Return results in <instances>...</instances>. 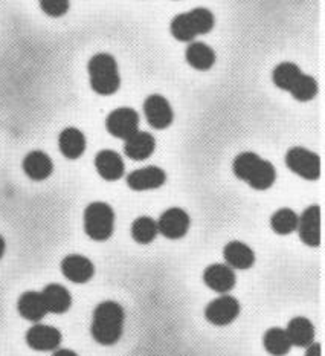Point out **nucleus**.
Segmentation results:
<instances>
[{
  "instance_id": "1",
  "label": "nucleus",
  "mask_w": 325,
  "mask_h": 356,
  "mask_svg": "<svg viewBox=\"0 0 325 356\" xmlns=\"http://www.w3.org/2000/svg\"><path fill=\"white\" fill-rule=\"evenodd\" d=\"M124 309L116 301H103L92 315L90 334L98 344L112 346L118 343L124 330Z\"/></svg>"
},
{
  "instance_id": "2",
  "label": "nucleus",
  "mask_w": 325,
  "mask_h": 356,
  "mask_svg": "<svg viewBox=\"0 0 325 356\" xmlns=\"http://www.w3.org/2000/svg\"><path fill=\"white\" fill-rule=\"evenodd\" d=\"M234 175L253 190H269L276 181L272 162L262 159L257 153L244 152L234 159Z\"/></svg>"
},
{
  "instance_id": "3",
  "label": "nucleus",
  "mask_w": 325,
  "mask_h": 356,
  "mask_svg": "<svg viewBox=\"0 0 325 356\" xmlns=\"http://www.w3.org/2000/svg\"><path fill=\"white\" fill-rule=\"evenodd\" d=\"M90 88L99 95H113L121 86L118 63L110 54H97L88 65Z\"/></svg>"
},
{
  "instance_id": "4",
  "label": "nucleus",
  "mask_w": 325,
  "mask_h": 356,
  "mask_svg": "<svg viewBox=\"0 0 325 356\" xmlns=\"http://www.w3.org/2000/svg\"><path fill=\"white\" fill-rule=\"evenodd\" d=\"M214 14L206 8H194L188 13L177 14L172 20L169 31L179 42H192L197 35L211 33L214 28Z\"/></svg>"
},
{
  "instance_id": "5",
  "label": "nucleus",
  "mask_w": 325,
  "mask_h": 356,
  "mask_svg": "<svg viewBox=\"0 0 325 356\" xmlns=\"http://www.w3.org/2000/svg\"><path fill=\"white\" fill-rule=\"evenodd\" d=\"M115 229V211L106 202H92L84 211V231L97 242L110 238Z\"/></svg>"
},
{
  "instance_id": "6",
  "label": "nucleus",
  "mask_w": 325,
  "mask_h": 356,
  "mask_svg": "<svg viewBox=\"0 0 325 356\" xmlns=\"http://www.w3.org/2000/svg\"><path fill=\"white\" fill-rule=\"evenodd\" d=\"M285 165L306 181H316L321 176V158L304 147H292L285 153Z\"/></svg>"
},
{
  "instance_id": "7",
  "label": "nucleus",
  "mask_w": 325,
  "mask_h": 356,
  "mask_svg": "<svg viewBox=\"0 0 325 356\" xmlns=\"http://www.w3.org/2000/svg\"><path fill=\"white\" fill-rule=\"evenodd\" d=\"M108 134L119 139H128L139 131V113L131 107H119L108 113L106 120Z\"/></svg>"
},
{
  "instance_id": "8",
  "label": "nucleus",
  "mask_w": 325,
  "mask_h": 356,
  "mask_svg": "<svg viewBox=\"0 0 325 356\" xmlns=\"http://www.w3.org/2000/svg\"><path fill=\"white\" fill-rule=\"evenodd\" d=\"M144 115L150 127L156 130H164L172 126L174 120V112L172 104L165 97L159 94L150 95L144 103Z\"/></svg>"
},
{
  "instance_id": "9",
  "label": "nucleus",
  "mask_w": 325,
  "mask_h": 356,
  "mask_svg": "<svg viewBox=\"0 0 325 356\" xmlns=\"http://www.w3.org/2000/svg\"><path fill=\"white\" fill-rule=\"evenodd\" d=\"M240 311H242V307H240L238 301L228 293H223L222 297L212 300L206 306L205 316L214 326H228L232 321H235Z\"/></svg>"
},
{
  "instance_id": "10",
  "label": "nucleus",
  "mask_w": 325,
  "mask_h": 356,
  "mask_svg": "<svg viewBox=\"0 0 325 356\" xmlns=\"http://www.w3.org/2000/svg\"><path fill=\"white\" fill-rule=\"evenodd\" d=\"M158 222V231L159 233L172 240L182 238L188 233L191 219L188 213L182 210V208H168L167 211L160 214Z\"/></svg>"
},
{
  "instance_id": "11",
  "label": "nucleus",
  "mask_w": 325,
  "mask_h": 356,
  "mask_svg": "<svg viewBox=\"0 0 325 356\" xmlns=\"http://www.w3.org/2000/svg\"><path fill=\"white\" fill-rule=\"evenodd\" d=\"M26 343L37 352H51L57 350L61 344V332L48 324L35 323L33 327L26 332Z\"/></svg>"
},
{
  "instance_id": "12",
  "label": "nucleus",
  "mask_w": 325,
  "mask_h": 356,
  "mask_svg": "<svg viewBox=\"0 0 325 356\" xmlns=\"http://www.w3.org/2000/svg\"><path fill=\"white\" fill-rule=\"evenodd\" d=\"M167 181V173L160 167L147 165L138 168L127 176V185L135 191L158 190Z\"/></svg>"
},
{
  "instance_id": "13",
  "label": "nucleus",
  "mask_w": 325,
  "mask_h": 356,
  "mask_svg": "<svg viewBox=\"0 0 325 356\" xmlns=\"http://www.w3.org/2000/svg\"><path fill=\"white\" fill-rule=\"evenodd\" d=\"M299 238L308 246L316 248L321 243V208L319 205H312L301 214L298 220Z\"/></svg>"
},
{
  "instance_id": "14",
  "label": "nucleus",
  "mask_w": 325,
  "mask_h": 356,
  "mask_svg": "<svg viewBox=\"0 0 325 356\" xmlns=\"http://www.w3.org/2000/svg\"><path fill=\"white\" fill-rule=\"evenodd\" d=\"M235 273L226 263H214L203 270V282L208 288L219 293H228L235 286Z\"/></svg>"
},
{
  "instance_id": "15",
  "label": "nucleus",
  "mask_w": 325,
  "mask_h": 356,
  "mask_svg": "<svg viewBox=\"0 0 325 356\" xmlns=\"http://www.w3.org/2000/svg\"><path fill=\"white\" fill-rule=\"evenodd\" d=\"M61 273L72 283H88L95 274V266L88 257L80 254H71L61 261Z\"/></svg>"
},
{
  "instance_id": "16",
  "label": "nucleus",
  "mask_w": 325,
  "mask_h": 356,
  "mask_svg": "<svg viewBox=\"0 0 325 356\" xmlns=\"http://www.w3.org/2000/svg\"><path fill=\"white\" fill-rule=\"evenodd\" d=\"M23 172L33 181H44L53 172V162L48 153L42 150L29 152L23 159Z\"/></svg>"
},
{
  "instance_id": "17",
  "label": "nucleus",
  "mask_w": 325,
  "mask_h": 356,
  "mask_svg": "<svg viewBox=\"0 0 325 356\" xmlns=\"http://www.w3.org/2000/svg\"><path fill=\"white\" fill-rule=\"evenodd\" d=\"M95 168L98 175L106 181H118L124 175V161L119 153L113 150H101L95 156Z\"/></svg>"
},
{
  "instance_id": "18",
  "label": "nucleus",
  "mask_w": 325,
  "mask_h": 356,
  "mask_svg": "<svg viewBox=\"0 0 325 356\" xmlns=\"http://www.w3.org/2000/svg\"><path fill=\"white\" fill-rule=\"evenodd\" d=\"M154 150H156V139L149 131H136L124 144V152L133 161L149 159Z\"/></svg>"
},
{
  "instance_id": "19",
  "label": "nucleus",
  "mask_w": 325,
  "mask_h": 356,
  "mask_svg": "<svg viewBox=\"0 0 325 356\" xmlns=\"http://www.w3.org/2000/svg\"><path fill=\"white\" fill-rule=\"evenodd\" d=\"M223 259L232 269H249L255 263V254L249 245L243 242H229L223 250Z\"/></svg>"
},
{
  "instance_id": "20",
  "label": "nucleus",
  "mask_w": 325,
  "mask_h": 356,
  "mask_svg": "<svg viewBox=\"0 0 325 356\" xmlns=\"http://www.w3.org/2000/svg\"><path fill=\"white\" fill-rule=\"evenodd\" d=\"M42 297L48 314H65L72 306V296L65 286L51 283L42 291Z\"/></svg>"
},
{
  "instance_id": "21",
  "label": "nucleus",
  "mask_w": 325,
  "mask_h": 356,
  "mask_svg": "<svg viewBox=\"0 0 325 356\" xmlns=\"http://www.w3.org/2000/svg\"><path fill=\"white\" fill-rule=\"evenodd\" d=\"M17 311L23 318L28 321H33V323L42 321L46 316V314H48V309L44 306L42 292L28 291L25 293H22L17 301Z\"/></svg>"
},
{
  "instance_id": "22",
  "label": "nucleus",
  "mask_w": 325,
  "mask_h": 356,
  "mask_svg": "<svg viewBox=\"0 0 325 356\" xmlns=\"http://www.w3.org/2000/svg\"><path fill=\"white\" fill-rule=\"evenodd\" d=\"M60 152L67 159H78L86 152V136L81 130L67 127L58 136Z\"/></svg>"
},
{
  "instance_id": "23",
  "label": "nucleus",
  "mask_w": 325,
  "mask_h": 356,
  "mask_svg": "<svg viewBox=\"0 0 325 356\" xmlns=\"http://www.w3.org/2000/svg\"><path fill=\"white\" fill-rule=\"evenodd\" d=\"M292 346L295 347H308L313 344L315 327L312 321L306 316H297L289 321L288 327L284 329Z\"/></svg>"
},
{
  "instance_id": "24",
  "label": "nucleus",
  "mask_w": 325,
  "mask_h": 356,
  "mask_svg": "<svg viewBox=\"0 0 325 356\" xmlns=\"http://www.w3.org/2000/svg\"><path fill=\"white\" fill-rule=\"evenodd\" d=\"M185 58H187L188 65L197 71H208L215 63V52L211 46L203 42H191L187 52H185Z\"/></svg>"
},
{
  "instance_id": "25",
  "label": "nucleus",
  "mask_w": 325,
  "mask_h": 356,
  "mask_svg": "<svg viewBox=\"0 0 325 356\" xmlns=\"http://www.w3.org/2000/svg\"><path fill=\"white\" fill-rule=\"evenodd\" d=\"M262 344H265V349L267 350V353L272 356H284L292 349L288 334H285V330L281 327L269 329L265 334V338H262Z\"/></svg>"
},
{
  "instance_id": "26",
  "label": "nucleus",
  "mask_w": 325,
  "mask_h": 356,
  "mask_svg": "<svg viewBox=\"0 0 325 356\" xmlns=\"http://www.w3.org/2000/svg\"><path fill=\"white\" fill-rule=\"evenodd\" d=\"M298 220L299 216L295 211L290 210V208H281V210L275 211L272 218H270V227H272L276 234L288 236L292 234L293 231H297Z\"/></svg>"
},
{
  "instance_id": "27",
  "label": "nucleus",
  "mask_w": 325,
  "mask_h": 356,
  "mask_svg": "<svg viewBox=\"0 0 325 356\" xmlns=\"http://www.w3.org/2000/svg\"><path fill=\"white\" fill-rule=\"evenodd\" d=\"M158 234V222L149 216H141L131 225V237L141 245L151 243Z\"/></svg>"
},
{
  "instance_id": "28",
  "label": "nucleus",
  "mask_w": 325,
  "mask_h": 356,
  "mask_svg": "<svg viewBox=\"0 0 325 356\" xmlns=\"http://www.w3.org/2000/svg\"><path fill=\"white\" fill-rule=\"evenodd\" d=\"M301 72H303V71H301V69L295 63H290V61H284V63H280L274 69L272 81H274L276 88L289 92L290 88L298 80V76L301 75Z\"/></svg>"
},
{
  "instance_id": "29",
  "label": "nucleus",
  "mask_w": 325,
  "mask_h": 356,
  "mask_svg": "<svg viewBox=\"0 0 325 356\" xmlns=\"http://www.w3.org/2000/svg\"><path fill=\"white\" fill-rule=\"evenodd\" d=\"M292 97L298 99V102H310L318 94V83L313 79L312 75H307L301 72L295 84L290 88Z\"/></svg>"
},
{
  "instance_id": "30",
  "label": "nucleus",
  "mask_w": 325,
  "mask_h": 356,
  "mask_svg": "<svg viewBox=\"0 0 325 356\" xmlns=\"http://www.w3.org/2000/svg\"><path fill=\"white\" fill-rule=\"evenodd\" d=\"M42 11L49 17H61L69 11V0H38Z\"/></svg>"
},
{
  "instance_id": "31",
  "label": "nucleus",
  "mask_w": 325,
  "mask_h": 356,
  "mask_svg": "<svg viewBox=\"0 0 325 356\" xmlns=\"http://www.w3.org/2000/svg\"><path fill=\"white\" fill-rule=\"evenodd\" d=\"M307 352L306 356H321V346L318 343H313L308 347H306Z\"/></svg>"
},
{
  "instance_id": "32",
  "label": "nucleus",
  "mask_w": 325,
  "mask_h": 356,
  "mask_svg": "<svg viewBox=\"0 0 325 356\" xmlns=\"http://www.w3.org/2000/svg\"><path fill=\"white\" fill-rule=\"evenodd\" d=\"M52 356H78L74 350H69V349H60V350H56V353H53Z\"/></svg>"
},
{
  "instance_id": "33",
  "label": "nucleus",
  "mask_w": 325,
  "mask_h": 356,
  "mask_svg": "<svg viewBox=\"0 0 325 356\" xmlns=\"http://www.w3.org/2000/svg\"><path fill=\"white\" fill-rule=\"evenodd\" d=\"M5 248H6V245H5V240H3V237L0 236V259L3 257V254H5Z\"/></svg>"
}]
</instances>
